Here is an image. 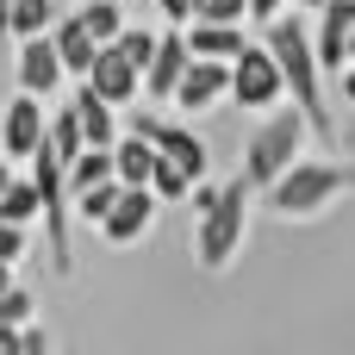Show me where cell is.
I'll return each instance as SVG.
<instances>
[{
	"label": "cell",
	"mask_w": 355,
	"mask_h": 355,
	"mask_svg": "<svg viewBox=\"0 0 355 355\" xmlns=\"http://www.w3.org/2000/svg\"><path fill=\"white\" fill-rule=\"evenodd\" d=\"M150 193H156V200H175V206H181V200L193 193V175H187L181 162H168V156L156 150V168H150Z\"/></svg>",
	"instance_id": "obj_22"
},
{
	"label": "cell",
	"mask_w": 355,
	"mask_h": 355,
	"mask_svg": "<svg viewBox=\"0 0 355 355\" xmlns=\"http://www.w3.org/2000/svg\"><path fill=\"white\" fill-rule=\"evenodd\" d=\"M187 62H193V50H187V37H181V31L156 37V56H150V69H144L150 100H175V81H181V69H187Z\"/></svg>",
	"instance_id": "obj_14"
},
{
	"label": "cell",
	"mask_w": 355,
	"mask_h": 355,
	"mask_svg": "<svg viewBox=\"0 0 355 355\" xmlns=\"http://www.w3.org/2000/svg\"><path fill=\"white\" fill-rule=\"evenodd\" d=\"M44 131H50V112H44V100L19 87V100H12V106H6V119H0V150H6V156H37Z\"/></svg>",
	"instance_id": "obj_9"
},
{
	"label": "cell",
	"mask_w": 355,
	"mask_h": 355,
	"mask_svg": "<svg viewBox=\"0 0 355 355\" xmlns=\"http://www.w3.org/2000/svg\"><path fill=\"white\" fill-rule=\"evenodd\" d=\"M156 6L168 12V25H181V19H193V6H200V0H156Z\"/></svg>",
	"instance_id": "obj_29"
},
{
	"label": "cell",
	"mask_w": 355,
	"mask_h": 355,
	"mask_svg": "<svg viewBox=\"0 0 355 355\" xmlns=\"http://www.w3.org/2000/svg\"><path fill=\"white\" fill-rule=\"evenodd\" d=\"M6 268H12V262H0V293H6V287H12V275H6Z\"/></svg>",
	"instance_id": "obj_33"
},
{
	"label": "cell",
	"mask_w": 355,
	"mask_h": 355,
	"mask_svg": "<svg viewBox=\"0 0 355 355\" xmlns=\"http://www.w3.org/2000/svg\"><path fill=\"white\" fill-rule=\"evenodd\" d=\"M44 25H56V0H12V12H6V31L12 37H31Z\"/></svg>",
	"instance_id": "obj_23"
},
{
	"label": "cell",
	"mask_w": 355,
	"mask_h": 355,
	"mask_svg": "<svg viewBox=\"0 0 355 355\" xmlns=\"http://www.w3.org/2000/svg\"><path fill=\"white\" fill-rule=\"evenodd\" d=\"M81 81H87L100 100H112V106H131V94L144 87V69H137V62H125V50H119V44H100Z\"/></svg>",
	"instance_id": "obj_7"
},
{
	"label": "cell",
	"mask_w": 355,
	"mask_h": 355,
	"mask_svg": "<svg viewBox=\"0 0 355 355\" xmlns=\"http://www.w3.org/2000/svg\"><path fill=\"white\" fill-rule=\"evenodd\" d=\"M0 218H12V225L44 218V200H37V181H31V175H12V181L0 187Z\"/></svg>",
	"instance_id": "obj_19"
},
{
	"label": "cell",
	"mask_w": 355,
	"mask_h": 355,
	"mask_svg": "<svg viewBox=\"0 0 355 355\" xmlns=\"http://www.w3.org/2000/svg\"><path fill=\"white\" fill-rule=\"evenodd\" d=\"M343 100H349V106H355V56H349V62H343Z\"/></svg>",
	"instance_id": "obj_31"
},
{
	"label": "cell",
	"mask_w": 355,
	"mask_h": 355,
	"mask_svg": "<svg viewBox=\"0 0 355 355\" xmlns=\"http://www.w3.org/2000/svg\"><path fill=\"white\" fill-rule=\"evenodd\" d=\"M275 6H287V0H250V12H256V19H262V25H268V19H275Z\"/></svg>",
	"instance_id": "obj_30"
},
{
	"label": "cell",
	"mask_w": 355,
	"mask_h": 355,
	"mask_svg": "<svg viewBox=\"0 0 355 355\" xmlns=\"http://www.w3.org/2000/svg\"><path fill=\"white\" fill-rule=\"evenodd\" d=\"M6 181H12V168H6V162H0V187H6Z\"/></svg>",
	"instance_id": "obj_34"
},
{
	"label": "cell",
	"mask_w": 355,
	"mask_h": 355,
	"mask_svg": "<svg viewBox=\"0 0 355 355\" xmlns=\"http://www.w3.org/2000/svg\"><path fill=\"white\" fill-rule=\"evenodd\" d=\"M281 94H287V81H281L275 50H268V44H243V50L231 56V100H237V106H275Z\"/></svg>",
	"instance_id": "obj_6"
},
{
	"label": "cell",
	"mask_w": 355,
	"mask_h": 355,
	"mask_svg": "<svg viewBox=\"0 0 355 355\" xmlns=\"http://www.w3.org/2000/svg\"><path fill=\"white\" fill-rule=\"evenodd\" d=\"M300 137H306V112H287L275 100V119H262L250 131V150H243V181L250 187H268L293 156H300Z\"/></svg>",
	"instance_id": "obj_4"
},
{
	"label": "cell",
	"mask_w": 355,
	"mask_h": 355,
	"mask_svg": "<svg viewBox=\"0 0 355 355\" xmlns=\"http://www.w3.org/2000/svg\"><path fill=\"white\" fill-rule=\"evenodd\" d=\"M6 12H12V0H0V37H12V31H6Z\"/></svg>",
	"instance_id": "obj_32"
},
{
	"label": "cell",
	"mask_w": 355,
	"mask_h": 355,
	"mask_svg": "<svg viewBox=\"0 0 355 355\" xmlns=\"http://www.w3.org/2000/svg\"><path fill=\"white\" fill-rule=\"evenodd\" d=\"M300 6H324V0H300Z\"/></svg>",
	"instance_id": "obj_35"
},
{
	"label": "cell",
	"mask_w": 355,
	"mask_h": 355,
	"mask_svg": "<svg viewBox=\"0 0 355 355\" xmlns=\"http://www.w3.org/2000/svg\"><path fill=\"white\" fill-rule=\"evenodd\" d=\"M50 37H56V56H62V75H87V62H94V50H100V44H94V31H87V25L75 19V12H62Z\"/></svg>",
	"instance_id": "obj_16"
},
{
	"label": "cell",
	"mask_w": 355,
	"mask_h": 355,
	"mask_svg": "<svg viewBox=\"0 0 355 355\" xmlns=\"http://www.w3.org/2000/svg\"><path fill=\"white\" fill-rule=\"evenodd\" d=\"M69 106H75V119H81L87 144H106V150H112V137H119V119H112V100H100V94H94V87L81 81Z\"/></svg>",
	"instance_id": "obj_17"
},
{
	"label": "cell",
	"mask_w": 355,
	"mask_h": 355,
	"mask_svg": "<svg viewBox=\"0 0 355 355\" xmlns=\"http://www.w3.org/2000/svg\"><path fill=\"white\" fill-rule=\"evenodd\" d=\"M25 318H31V293L25 287H6L0 293V324H25Z\"/></svg>",
	"instance_id": "obj_26"
},
{
	"label": "cell",
	"mask_w": 355,
	"mask_h": 355,
	"mask_svg": "<svg viewBox=\"0 0 355 355\" xmlns=\"http://www.w3.org/2000/svg\"><path fill=\"white\" fill-rule=\"evenodd\" d=\"M31 181H37L44 225H50V262H56V275H69V268H75V256H69V175H62V156H56L50 144H37Z\"/></svg>",
	"instance_id": "obj_5"
},
{
	"label": "cell",
	"mask_w": 355,
	"mask_h": 355,
	"mask_svg": "<svg viewBox=\"0 0 355 355\" xmlns=\"http://www.w3.org/2000/svg\"><path fill=\"white\" fill-rule=\"evenodd\" d=\"M225 94H231V62L225 56H193L181 69V81H175V106H187V112H206Z\"/></svg>",
	"instance_id": "obj_8"
},
{
	"label": "cell",
	"mask_w": 355,
	"mask_h": 355,
	"mask_svg": "<svg viewBox=\"0 0 355 355\" xmlns=\"http://www.w3.org/2000/svg\"><path fill=\"white\" fill-rule=\"evenodd\" d=\"M56 81H62V56H56V37L31 31V37H25V50H19V87L44 100V94H56Z\"/></svg>",
	"instance_id": "obj_10"
},
{
	"label": "cell",
	"mask_w": 355,
	"mask_h": 355,
	"mask_svg": "<svg viewBox=\"0 0 355 355\" xmlns=\"http://www.w3.org/2000/svg\"><path fill=\"white\" fill-rule=\"evenodd\" d=\"M243 44H250L243 25H218V19H200V25L187 31V50H193V56H225V62H231Z\"/></svg>",
	"instance_id": "obj_18"
},
{
	"label": "cell",
	"mask_w": 355,
	"mask_h": 355,
	"mask_svg": "<svg viewBox=\"0 0 355 355\" xmlns=\"http://www.w3.org/2000/svg\"><path fill=\"white\" fill-rule=\"evenodd\" d=\"M0 355H25V324H0Z\"/></svg>",
	"instance_id": "obj_28"
},
{
	"label": "cell",
	"mask_w": 355,
	"mask_h": 355,
	"mask_svg": "<svg viewBox=\"0 0 355 355\" xmlns=\"http://www.w3.org/2000/svg\"><path fill=\"white\" fill-rule=\"evenodd\" d=\"M268 50H275V62H281V81H287V94L300 100V112H306V125L324 137V144H337V125H331V112H324V87H318V50H312V31H306V19H268Z\"/></svg>",
	"instance_id": "obj_1"
},
{
	"label": "cell",
	"mask_w": 355,
	"mask_h": 355,
	"mask_svg": "<svg viewBox=\"0 0 355 355\" xmlns=\"http://www.w3.org/2000/svg\"><path fill=\"white\" fill-rule=\"evenodd\" d=\"M112 44H119V50H125V62H137V69H150V56H156V31H131V25H125Z\"/></svg>",
	"instance_id": "obj_24"
},
{
	"label": "cell",
	"mask_w": 355,
	"mask_h": 355,
	"mask_svg": "<svg viewBox=\"0 0 355 355\" xmlns=\"http://www.w3.org/2000/svg\"><path fill=\"white\" fill-rule=\"evenodd\" d=\"M19 256H25V225L0 218V262H19Z\"/></svg>",
	"instance_id": "obj_27"
},
{
	"label": "cell",
	"mask_w": 355,
	"mask_h": 355,
	"mask_svg": "<svg viewBox=\"0 0 355 355\" xmlns=\"http://www.w3.org/2000/svg\"><path fill=\"white\" fill-rule=\"evenodd\" d=\"M349 56H355V31H349Z\"/></svg>",
	"instance_id": "obj_36"
},
{
	"label": "cell",
	"mask_w": 355,
	"mask_h": 355,
	"mask_svg": "<svg viewBox=\"0 0 355 355\" xmlns=\"http://www.w3.org/2000/svg\"><path fill=\"white\" fill-rule=\"evenodd\" d=\"M318 12H324V31L312 37L318 69H343L349 62V31H355V0H324Z\"/></svg>",
	"instance_id": "obj_13"
},
{
	"label": "cell",
	"mask_w": 355,
	"mask_h": 355,
	"mask_svg": "<svg viewBox=\"0 0 355 355\" xmlns=\"http://www.w3.org/2000/svg\"><path fill=\"white\" fill-rule=\"evenodd\" d=\"M355 187V168L343 162H287L275 181H268V212H281V218H312V212H324L337 193H349Z\"/></svg>",
	"instance_id": "obj_2"
},
{
	"label": "cell",
	"mask_w": 355,
	"mask_h": 355,
	"mask_svg": "<svg viewBox=\"0 0 355 355\" xmlns=\"http://www.w3.org/2000/svg\"><path fill=\"white\" fill-rule=\"evenodd\" d=\"M150 168H156V144H150L144 131L112 137V175H119L125 187H150Z\"/></svg>",
	"instance_id": "obj_15"
},
{
	"label": "cell",
	"mask_w": 355,
	"mask_h": 355,
	"mask_svg": "<svg viewBox=\"0 0 355 355\" xmlns=\"http://www.w3.org/2000/svg\"><path fill=\"white\" fill-rule=\"evenodd\" d=\"M44 144H50V150H56L62 162H69L75 150H87V131H81L75 106H56V112H50V131H44Z\"/></svg>",
	"instance_id": "obj_21"
},
{
	"label": "cell",
	"mask_w": 355,
	"mask_h": 355,
	"mask_svg": "<svg viewBox=\"0 0 355 355\" xmlns=\"http://www.w3.org/2000/svg\"><path fill=\"white\" fill-rule=\"evenodd\" d=\"M131 131H144V137H150V144H156V150H162L168 162H181V168H187L193 181L206 175V144H200L193 131H181V125H162V119H150V112H144V119H137Z\"/></svg>",
	"instance_id": "obj_11"
},
{
	"label": "cell",
	"mask_w": 355,
	"mask_h": 355,
	"mask_svg": "<svg viewBox=\"0 0 355 355\" xmlns=\"http://www.w3.org/2000/svg\"><path fill=\"white\" fill-rule=\"evenodd\" d=\"M193 19H218V25H243L250 19V0H200Z\"/></svg>",
	"instance_id": "obj_25"
},
{
	"label": "cell",
	"mask_w": 355,
	"mask_h": 355,
	"mask_svg": "<svg viewBox=\"0 0 355 355\" xmlns=\"http://www.w3.org/2000/svg\"><path fill=\"white\" fill-rule=\"evenodd\" d=\"M75 19L94 31V44H112V37L125 31V6H119V0H81V6H75Z\"/></svg>",
	"instance_id": "obj_20"
},
{
	"label": "cell",
	"mask_w": 355,
	"mask_h": 355,
	"mask_svg": "<svg viewBox=\"0 0 355 355\" xmlns=\"http://www.w3.org/2000/svg\"><path fill=\"white\" fill-rule=\"evenodd\" d=\"M200 268H225L243 243V206H250V181H225V187H200Z\"/></svg>",
	"instance_id": "obj_3"
},
{
	"label": "cell",
	"mask_w": 355,
	"mask_h": 355,
	"mask_svg": "<svg viewBox=\"0 0 355 355\" xmlns=\"http://www.w3.org/2000/svg\"><path fill=\"white\" fill-rule=\"evenodd\" d=\"M150 218H156V193H150V187H125V193L112 200V212L100 218V231H106L112 243H137V237L150 231Z\"/></svg>",
	"instance_id": "obj_12"
}]
</instances>
